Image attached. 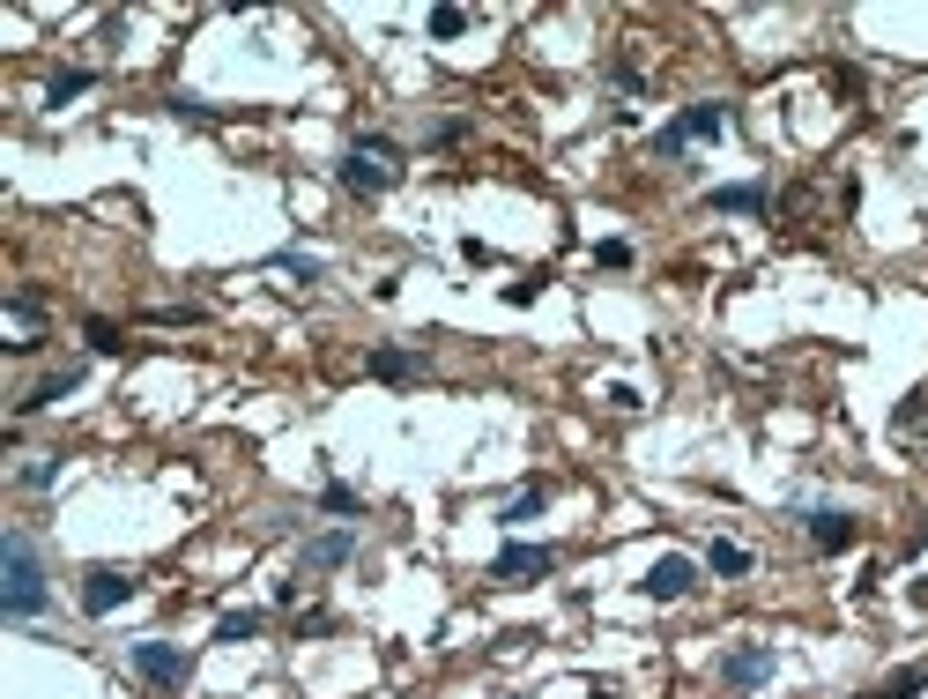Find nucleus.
Masks as SVG:
<instances>
[{"label":"nucleus","instance_id":"26","mask_svg":"<svg viewBox=\"0 0 928 699\" xmlns=\"http://www.w3.org/2000/svg\"><path fill=\"white\" fill-rule=\"evenodd\" d=\"M297 632H305V640H319V632H335V618H327V610H305V618H297Z\"/></svg>","mask_w":928,"mask_h":699},{"label":"nucleus","instance_id":"9","mask_svg":"<svg viewBox=\"0 0 928 699\" xmlns=\"http://www.w3.org/2000/svg\"><path fill=\"white\" fill-rule=\"evenodd\" d=\"M639 588H646V596H654V602H684L691 588H698V566L669 550V558H654V566H646V580H639Z\"/></svg>","mask_w":928,"mask_h":699},{"label":"nucleus","instance_id":"5","mask_svg":"<svg viewBox=\"0 0 928 699\" xmlns=\"http://www.w3.org/2000/svg\"><path fill=\"white\" fill-rule=\"evenodd\" d=\"M134 596H142V580L126 574V566H98V574H82V610H90V618H112V610H126Z\"/></svg>","mask_w":928,"mask_h":699},{"label":"nucleus","instance_id":"20","mask_svg":"<svg viewBox=\"0 0 928 699\" xmlns=\"http://www.w3.org/2000/svg\"><path fill=\"white\" fill-rule=\"evenodd\" d=\"M319 506H327V514H343V521H357V514H365V499H357L349 484H327V492H319Z\"/></svg>","mask_w":928,"mask_h":699},{"label":"nucleus","instance_id":"15","mask_svg":"<svg viewBox=\"0 0 928 699\" xmlns=\"http://www.w3.org/2000/svg\"><path fill=\"white\" fill-rule=\"evenodd\" d=\"M921 692H928V670H921V662H906V670H891L877 685V699H921Z\"/></svg>","mask_w":928,"mask_h":699},{"label":"nucleus","instance_id":"22","mask_svg":"<svg viewBox=\"0 0 928 699\" xmlns=\"http://www.w3.org/2000/svg\"><path fill=\"white\" fill-rule=\"evenodd\" d=\"M16 484H23V492H52V484H60V462H23Z\"/></svg>","mask_w":928,"mask_h":699},{"label":"nucleus","instance_id":"4","mask_svg":"<svg viewBox=\"0 0 928 699\" xmlns=\"http://www.w3.org/2000/svg\"><path fill=\"white\" fill-rule=\"evenodd\" d=\"M550 574H558V550L550 544H520L513 536V544L490 558V580H498V588H528V580H550Z\"/></svg>","mask_w":928,"mask_h":699},{"label":"nucleus","instance_id":"11","mask_svg":"<svg viewBox=\"0 0 928 699\" xmlns=\"http://www.w3.org/2000/svg\"><path fill=\"white\" fill-rule=\"evenodd\" d=\"M424 350H401V343H387V350H371V379H387V387H409V379H424Z\"/></svg>","mask_w":928,"mask_h":699},{"label":"nucleus","instance_id":"10","mask_svg":"<svg viewBox=\"0 0 928 699\" xmlns=\"http://www.w3.org/2000/svg\"><path fill=\"white\" fill-rule=\"evenodd\" d=\"M349 558H357V528H327V536H313V544L297 550L305 574H343Z\"/></svg>","mask_w":928,"mask_h":699},{"label":"nucleus","instance_id":"14","mask_svg":"<svg viewBox=\"0 0 928 699\" xmlns=\"http://www.w3.org/2000/svg\"><path fill=\"white\" fill-rule=\"evenodd\" d=\"M82 90H98V75H90V68H60V75L45 82V104H74Z\"/></svg>","mask_w":928,"mask_h":699},{"label":"nucleus","instance_id":"8","mask_svg":"<svg viewBox=\"0 0 928 699\" xmlns=\"http://www.w3.org/2000/svg\"><path fill=\"white\" fill-rule=\"evenodd\" d=\"M809 544L825 550V558H839V550L861 544V521H855V514H839V506H809Z\"/></svg>","mask_w":928,"mask_h":699},{"label":"nucleus","instance_id":"17","mask_svg":"<svg viewBox=\"0 0 928 699\" xmlns=\"http://www.w3.org/2000/svg\"><path fill=\"white\" fill-rule=\"evenodd\" d=\"M253 632H261V610H223V618H216V640H231V648L253 640Z\"/></svg>","mask_w":928,"mask_h":699},{"label":"nucleus","instance_id":"12","mask_svg":"<svg viewBox=\"0 0 928 699\" xmlns=\"http://www.w3.org/2000/svg\"><path fill=\"white\" fill-rule=\"evenodd\" d=\"M74 387H82V365H60V373H45V379L23 395V417H38V409H60Z\"/></svg>","mask_w":928,"mask_h":699},{"label":"nucleus","instance_id":"6","mask_svg":"<svg viewBox=\"0 0 928 699\" xmlns=\"http://www.w3.org/2000/svg\"><path fill=\"white\" fill-rule=\"evenodd\" d=\"M343 186H349V194H357V201H371V194H387V186H401V164L357 142V150L343 156Z\"/></svg>","mask_w":928,"mask_h":699},{"label":"nucleus","instance_id":"3","mask_svg":"<svg viewBox=\"0 0 928 699\" xmlns=\"http://www.w3.org/2000/svg\"><path fill=\"white\" fill-rule=\"evenodd\" d=\"M126 662H134V677H142V685H156V692H179V685L194 677V655L172 648V640H134V648H126Z\"/></svg>","mask_w":928,"mask_h":699},{"label":"nucleus","instance_id":"25","mask_svg":"<svg viewBox=\"0 0 928 699\" xmlns=\"http://www.w3.org/2000/svg\"><path fill=\"white\" fill-rule=\"evenodd\" d=\"M594 261H602V269H632V246H624V239H602Z\"/></svg>","mask_w":928,"mask_h":699},{"label":"nucleus","instance_id":"28","mask_svg":"<svg viewBox=\"0 0 928 699\" xmlns=\"http://www.w3.org/2000/svg\"><path fill=\"white\" fill-rule=\"evenodd\" d=\"M506 699H513V692H506Z\"/></svg>","mask_w":928,"mask_h":699},{"label":"nucleus","instance_id":"24","mask_svg":"<svg viewBox=\"0 0 928 699\" xmlns=\"http://www.w3.org/2000/svg\"><path fill=\"white\" fill-rule=\"evenodd\" d=\"M275 269H283V275H297V283H319V275H327V269L313 261V253H275Z\"/></svg>","mask_w":928,"mask_h":699},{"label":"nucleus","instance_id":"19","mask_svg":"<svg viewBox=\"0 0 928 699\" xmlns=\"http://www.w3.org/2000/svg\"><path fill=\"white\" fill-rule=\"evenodd\" d=\"M542 506H550V492H542V484H528V492L506 506V521H513V528H520V521H542Z\"/></svg>","mask_w":928,"mask_h":699},{"label":"nucleus","instance_id":"13","mask_svg":"<svg viewBox=\"0 0 928 699\" xmlns=\"http://www.w3.org/2000/svg\"><path fill=\"white\" fill-rule=\"evenodd\" d=\"M706 209H721V216H773V194L765 186H713Z\"/></svg>","mask_w":928,"mask_h":699},{"label":"nucleus","instance_id":"7","mask_svg":"<svg viewBox=\"0 0 928 699\" xmlns=\"http://www.w3.org/2000/svg\"><path fill=\"white\" fill-rule=\"evenodd\" d=\"M721 685H728L735 699H743V692H765V685H773V648H765V640L728 648V655H721Z\"/></svg>","mask_w":928,"mask_h":699},{"label":"nucleus","instance_id":"16","mask_svg":"<svg viewBox=\"0 0 928 699\" xmlns=\"http://www.w3.org/2000/svg\"><path fill=\"white\" fill-rule=\"evenodd\" d=\"M706 566H713L721 580H743V574H751V550H743V544H713V550H706Z\"/></svg>","mask_w":928,"mask_h":699},{"label":"nucleus","instance_id":"1","mask_svg":"<svg viewBox=\"0 0 928 699\" xmlns=\"http://www.w3.org/2000/svg\"><path fill=\"white\" fill-rule=\"evenodd\" d=\"M45 558H38V544H30L23 528H8L0 536V618L8 625H30V618H45Z\"/></svg>","mask_w":928,"mask_h":699},{"label":"nucleus","instance_id":"2","mask_svg":"<svg viewBox=\"0 0 928 699\" xmlns=\"http://www.w3.org/2000/svg\"><path fill=\"white\" fill-rule=\"evenodd\" d=\"M721 134H728V104H713V98L706 104H684V112L654 134V156H684L691 142H721Z\"/></svg>","mask_w":928,"mask_h":699},{"label":"nucleus","instance_id":"23","mask_svg":"<svg viewBox=\"0 0 928 699\" xmlns=\"http://www.w3.org/2000/svg\"><path fill=\"white\" fill-rule=\"evenodd\" d=\"M461 30H468V8H453V0L431 8V38H461Z\"/></svg>","mask_w":928,"mask_h":699},{"label":"nucleus","instance_id":"27","mask_svg":"<svg viewBox=\"0 0 928 699\" xmlns=\"http://www.w3.org/2000/svg\"><path fill=\"white\" fill-rule=\"evenodd\" d=\"M587 699H616V692H610V685H587Z\"/></svg>","mask_w":928,"mask_h":699},{"label":"nucleus","instance_id":"18","mask_svg":"<svg viewBox=\"0 0 928 699\" xmlns=\"http://www.w3.org/2000/svg\"><path fill=\"white\" fill-rule=\"evenodd\" d=\"M8 321L38 327V321H45V298H38V291H8Z\"/></svg>","mask_w":928,"mask_h":699},{"label":"nucleus","instance_id":"21","mask_svg":"<svg viewBox=\"0 0 928 699\" xmlns=\"http://www.w3.org/2000/svg\"><path fill=\"white\" fill-rule=\"evenodd\" d=\"M82 335H90V350H98V357H120V343H126L112 321H82Z\"/></svg>","mask_w":928,"mask_h":699}]
</instances>
